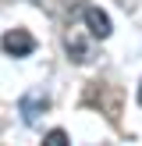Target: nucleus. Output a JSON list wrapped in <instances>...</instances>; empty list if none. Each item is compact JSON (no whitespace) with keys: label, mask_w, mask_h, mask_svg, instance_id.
Listing matches in <instances>:
<instances>
[{"label":"nucleus","mask_w":142,"mask_h":146,"mask_svg":"<svg viewBox=\"0 0 142 146\" xmlns=\"http://www.w3.org/2000/svg\"><path fill=\"white\" fill-rule=\"evenodd\" d=\"M46 111H50V93L39 89V86H36V89H28L25 96L18 100V114H21V121H25L28 128L39 125V118H43Z\"/></svg>","instance_id":"nucleus-1"},{"label":"nucleus","mask_w":142,"mask_h":146,"mask_svg":"<svg viewBox=\"0 0 142 146\" xmlns=\"http://www.w3.org/2000/svg\"><path fill=\"white\" fill-rule=\"evenodd\" d=\"M139 104H142V86H139Z\"/></svg>","instance_id":"nucleus-6"},{"label":"nucleus","mask_w":142,"mask_h":146,"mask_svg":"<svg viewBox=\"0 0 142 146\" xmlns=\"http://www.w3.org/2000/svg\"><path fill=\"white\" fill-rule=\"evenodd\" d=\"M85 25H89V32L96 36V39H106V36L114 32L110 14H106V11H99V7H85Z\"/></svg>","instance_id":"nucleus-4"},{"label":"nucleus","mask_w":142,"mask_h":146,"mask_svg":"<svg viewBox=\"0 0 142 146\" xmlns=\"http://www.w3.org/2000/svg\"><path fill=\"white\" fill-rule=\"evenodd\" d=\"M0 50H4L7 57H28L36 50V36L28 32V29H7L4 39H0Z\"/></svg>","instance_id":"nucleus-2"},{"label":"nucleus","mask_w":142,"mask_h":146,"mask_svg":"<svg viewBox=\"0 0 142 146\" xmlns=\"http://www.w3.org/2000/svg\"><path fill=\"white\" fill-rule=\"evenodd\" d=\"M64 50H68V61H75V64H89L92 61V46L82 36V29H68L64 32Z\"/></svg>","instance_id":"nucleus-3"},{"label":"nucleus","mask_w":142,"mask_h":146,"mask_svg":"<svg viewBox=\"0 0 142 146\" xmlns=\"http://www.w3.org/2000/svg\"><path fill=\"white\" fill-rule=\"evenodd\" d=\"M68 143V132L64 128H53V132H46V146H64Z\"/></svg>","instance_id":"nucleus-5"}]
</instances>
